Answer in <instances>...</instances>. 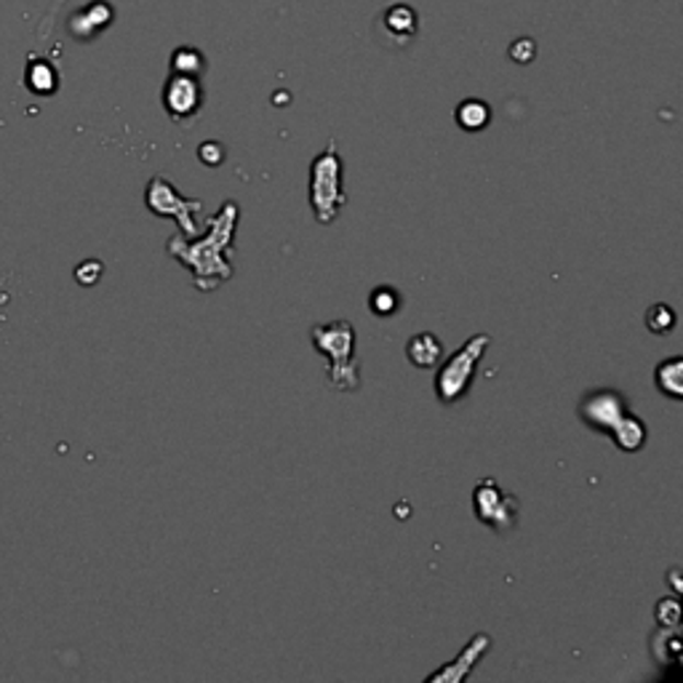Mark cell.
I'll use <instances>...</instances> for the list:
<instances>
[{
  "label": "cell",
  "instance_id": "cell-12",
  "mask_svg": "<svg viewBox=\"0 0 683 683\" xmlns=\"http://www.w3.org/2000/svg\"><path fill=\"white\" fill-rule=\"evenodd\" d=\"M654 385L662 396L670 398V401H681L683 398V358L681 355L662 361L660 366L654 368Z\"/></svg>",
  "mask_w": 683,
  "mask_h": 683
},
{
  "label": "cell",
  "instance_id": "cell-3",
  "mask_svg": "<svg viewBox=\"0 0 683 683\" xmlns=\"http://www.w3.org/2000/svg\"><path fill=\"white\" fill-rule=\"evenodd\" d=\"M344 203V163L337 141H329L310 166V206L318 225H334Z\"/></svg>",
  "mask_w": 683,
  "mask_h": 683
},
{
  "label": "cell",
  "instance_id": "cell-11",
  "mask_svg": "<svg viewBox=\"0 0 683 683\" xmlns=\"http://www.w3.org/2000/svg\"><path fill=\"white\" fill-rule=\"evenodd\" d=\"M406 358L417 368H433L443 358V344L435 334L422 331V334H414L406 342Z\"/></svg>",
  "mask_w": 683,
  "mask_h": 683
},
{
  "label": "cell",
  "instance_id": "cell-6",
  "mask_svg": "<svg viewBox=\"0 0 683 683\" xmlns=\"http://www.w3.org/2000/svg\"><path fill=\"white\" fill-rule=\"evenodd\" d=\"M473 513L491 532H497L500 537H508L519 526L521 502L515 494L500 489V483L494 478H483L476 486V491H473Z\"/></svg>",
  "mask_w": 683,
  "mask_h": 683
},
{
  "label": "cell",
  "instance_id": "cell-7",
  "mask_svg": "<svg viewBox=\"0 0 683 683\" xmlns=\"http://www.w3.org/2000/svg\"><path fill=\"white\" fill-rule=\"evenodd\" d=\"M630 411L627 398L614 387H595L588 390L577 403V414L595 433H612V428Z\"/></svg>",
  "mask_w": 683,
  "mask_h": 683
},
{
  "label": "cell",
  "instance_id": "cell-16",
  "mask_svg": "<svg viewBox=\"0 0 683 683\" xmlns=\"http://www.w3.org/2000/svg\"><path fill=\"white\" fill-rule=\"evenodd\" d=\"M657 623L660 627H679L681 625V603L679 599H662L654 608Z\"/></svg>",
  "mask_w": 683,
  "mask_h": 683
},
{
  "label": "cell",
  "instance_id": "cell-19",
  "mask_svg": "<svg viewBox=\"0 0 683 683\" xmlns=\"http://www.w3.org/2000/svg\"><path fill=\"white\" fill-rule=\"evenodd\" d=\"M203 67V61L198 57V52H180L174 57V70L180 76H198Z\"/></svg>",
  "mask_w": 683,
  "mask_h": 683
},
{
  "label": "cell",
  "instance_id": "cell-17",
  "mask_svg": "<svg viewBox=\"0 0 683 683\" xmlns=\"http://www.w3.org/2000/svg\"><path fill=\"white\" fill-rule=\"evenodd\" d=\"M198 158L203 166H208V169H217V166L225 163L227 150L221 141H203V145L198 147Z\"/></svg>",
  "mask_w": 683,
  "mask_h": 683
},
{
  "label": "cell",
  "instance_id": "cell-14",
  "mask_svg": "<svg viewBox=\"0 0 683 683\" xmlns=\"http://www.w3.org/2000/svg\"><path fill=\"white\" fill-rule=\"evenodd\" d=\"M491 121V107L481 100H467L457 107V123L465 132H481L489 126Z\"/></svg>",
  "mask_w": 683,
  "mask_h": 683
},
{
  "label": "cell",
  "instance_id": "cell-9",
  "mask_svg": "<svg viewBox=\"0 0 683 683\" xmlns=\"http://www.w3.org/2000/svg\"><path fill=\"white\" fill-rule=\"evenodd\" d=\"M203 104V91L195 76H180L177 72L166 86V110L174 121H187L198 115Z\"/></svg>",
  "mask_w": 683,
  "mask_h": 683
},
{
  "label": "cell",
  "instance_id": "cell-4",
  "mask_svg": "<svg viewBox=\"0 0 683 683\" xmlns=\"http://www.w3.org/2000/svg\"><path fill=\"white\" fill-rule=\"evenodd\" d=\"M491 337L489 334H473L457 353L452 355L435 374V396H439L441 406H454L470 392L473 379H476L478 363L489 350Z\"/></svg>",
  "mask_w": 683,
  "mask_h": 683
},
{
  "label": "cell",
  "instance_id": "cell-8",
  "mask_svg": "<svg viewBox=\"0 0 683 683\" xmlns=\"http://www.w3.org/2000/svg\"><path fill=\"white\" fill-rule=\"evenodd\" d=\"M489 649H491V636L478 633V636H473L470 641L465 644V649L459 651L452 662L443 664V668L435 670V673H430L428 679H424V683H463Z\"/></svg>",
  "mask_w": 683,
  "mask_h": 683
},
{
  "label": "cell",
  "instance_id": "cell-1",
  "mask_svg": "<svg viewBox=\"0 0 683 683\" xmlns=\"http://www.w3.org/2000/svg\"><path fill=\"white\" fill-rule=\"evenodd\" d=\"M238 219H241V206L236 201H225L219 212L208 219V230L201 236L187 238L182 232L169 238L166 251L171 260H177L182 267L193 273V286L198 292H217L221 283H227L236 275L232 264V238H236Z\"/></svg>",
  "mask_w": 683,
  "mask_h": 683
},
{
  "label": "cell",
  "instance_id": "cell-20",
  "mask_svg": "<svg viewBox=\"0 0 683 683\" xmlns=\"http://www.w3.org/2000/svg\"><path fill=\"white\" fill-rule=\"evenodd\" d=\"M670 584L675 588V593H681V582H679V569H670Z\"/></svg>",
  "mask_w": 683,
  "mask_h": 683
},
{
  "label": "cell",
  "instance_id": "cell-2",
  "mask_svg": "<svg viewBox=\"0 0 683 683\" xmlns=\"http://www.w3.org/2000/svg\"><path fill=\"white\" fill-rule=\"evenodd\" d=\"M312 348L329 361L326 366V383L337 392H355L361 387V366L355 361V329L353 323L331 321L318 323L310 329Z\"/></svg>",
  "mask_w": 683,
  "mask_h": 683
},
{
  "label": "cell",
  "instance_id": "cell-15",
  "mask_svg": "<svg viewBox=\"0 0 683 683\" xmlns=\"http://www.w3.org/2000/svg\"><path fill=\"white\" fill-rule=\"evenodd\" d=\"M675 323H679V316H675V310L670 305H664V301H657V305H651L649 310H646V326H649L651 334H670V331L675 329Z\"/></svg>",
  "mask_w": 683,
  "mask_h": 683
},
{
  "label": "cell",
  "instance_id": "cell-18",
  "mask_svg": "<svg viewBox=\"0 0 683 683\" xmlns=\"http://www.w3.org/2000/svg\"><path fill=\"white\" fill-rule=\"evenodd\" d=\"M104 273V264L100 260H86L76 267V281L81 283V286H96Z\"/></svg>",
  "mask_w": 683,
  "mask_h": 683
},
{
  "label": "cell",
  "instance_id": "cell-13",
  "mask_svg": "<svg viewBox=\"0 0 683 683\" xmlns=\"http://www.w3.org/2000/svg\"><path fill=\"white\" fill-rule=\"evenodd\" d=\"M403 307V297L396 286H377L368 294V310L377 318H392Z\"/></svg>",
  "mask_w": 683,
  "mask_h": 683
},
{
  "label": "cell",
  "instance_id": "cell-10",
  "mask_svg": "<svg viewBox=\"0 0 683 683\" xmlns=\"http://www.w3.org/2000/svg\"><path fill=\"white\" fill-rule=\"evenodd\" d=\"M608 439L614 441V446H617L619 452L636 454L646 446V439H649V428H646V422L641 420V417H636L633 411H627L623 420L614 424L612 433H608Z\"/></svg>",
  "mask_w": 683,
  "mask_h": 683
},
{
  "label": "cell",
  "instance_id": "cell-5",
  "mask_svg": "<svg viewBox=\"0 0 683 683\" xmlns=\"http://www.w3.org/2000/svg\"><path fill=\"white\" fill-rule=\"evenodd\" d=\"M145 203L156 217L163 219H174L180 225V232L187 238L201 236V219L198 214L203 212V201L198 198H184V195L177 190V184L166 177H152L147 182L145 190Z\"/></svg>",
  "mask_w": 683,
  "mask_h": 683
}]
</instances>
